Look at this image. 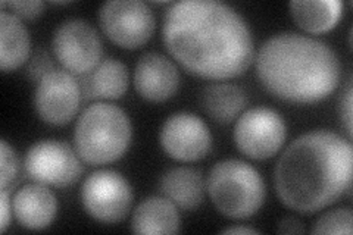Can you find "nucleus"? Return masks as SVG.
Masks as SVG:
<instances>
[{
	"label": "nucleus",
	"mask_w": 353,
	"mask_h": 235,
	"mask_svg": "<svg viewBox=\"0 0 353 235\" xmlns=\"http://www.w3.org/2000/svg\"><path fill=\"white\" fill-rule=\"evenodd\" d=\"M162 39L185 71L206 80H230L245 74L255 56L245 18L216 0L172 3L163 18Z\"/></svg>",
	"instance_id": "1"
},
{
	"label": "nucleus",
	"mask_w": 353,
	"mask_h": 235,
	"mask_svg": "<svg viewBox=\"0 0 353 235\" xmlns=\"http://www.w3.org/2000/svg\"><path fill=\"white\" fill-rule=\"evenodd\" d=\"M352 184V145L336 132L302 134L280 156L274 187L281 203L303 215L325 209Z\"/></svg>",
	"instance_id": "2"
},
{
	"label": "nucleus",
	"mask_w": 353,
	"mask_h": 235,
	"mask_svg": "<svg viewBox=\"0 0 353 235\" xmlns=\"http://www.w3.org/2000/svg\"><path fill=\"white\" fill-rule=\"evenodd\" d=\"M255 62L265 90L285 102H321L340 81L334 49L301 32L285 31L265 40Z\"/></svg>",
	"instance_id": "3"
},
{
	"label": "nucleus",
	"mask_w": 353,
	"mask_h": 235,
	"mask_svg": "<svg viewBox=\"0 0 353 235\" xmlns=\"http://www.w3.org/2000/svg\"><path fill=\"white\" fill-rule=\"evenodd\" d=\"M132 139L125 112L112 103L88 106L74 131L75 150L90 165H106L123 158Z\"/></svg>",
	"instance_id": "4"
},
{
	"label": "nucleus",
	"mask_w": 353,
	"mask_h": 235,
	"mask_svg": "<svg viewBox=\"0 0 353 235\" xmlns=\"http://www.w3.org/2000/svg\"><path fill=\"white\" fill-rule=\"evenodd\" d=\"M206 190L216 210L230 219L256 215L267 196L262 175L239 159L218 162L209 172Z\"/></svg>",
	"instance_id": "5"
},
{
	"label": "nucleus",
	"mask_w": 353,
	"mask_h": 235,
	"mask_svg": "<svg viewBox=\"0 0 353 235\" xmlns=\"http://www.w3.org/2000/svg\"><path fill=\"white\" fill-rule=\"evenodd\" d=\"M52 49L59 63L72 75L90 74L102 61V40L84 19H66L54 30Z\"/></svg>",
	"instance_id": "6"
},
{
	"label": "nucleus",
	"mask_w": 353,
	"mask_h": 235,
	"mask_svg": "<svg viewBox=\"0 0 353 235\" xmlns=\"http://www.w3.org/2000/svg\"><path fill=\"white\" fill-rule=\"evenodd\" d=\"M99 22L106 37L124 49H137L154 31V17L140 0H110L99 10Z\"/></svg>",
	"instance_id": "7"
},
{
	"label": "nucleus",
	"mask_w": 353,
	"mask_h": 235,
	"mask_svg": "<svg viewBox=\"0 0 353 235\" xmlns=\"http://www.w3.org/2000/svg\"><path fill=\"white\" fill-rule=\"evenodd\" d=\"M81 203L93 219L103 223L123 221L132 206V188L119 172L102 170L85 178Z\"/></svg>",
	"instance_id": "8"
},
{
	"label": "nucleus",
	"mask_w": 353,
	"mask_h": 235,
	"mask_svg": "<svg viewBox=\"0 0 353 235\" xmlns=\"http://www.w3.org/2000/svg\"><path fill=\"white\" fill-rule=\"evenodd\" d=\"M287 136L285 122L268 108H253L245 112L234 128L237 149L250 159L263 161L279 153Z\"/></svg>",
	"instance_id": "9"
},
{
	"label": "nucleus",
	"mask_w": 353,
	"mask_h": 235,
	"mask_svg": "<svg viewBox=\"0 0 353 235\" xmlns=\"http://www.w3.org/2000/svg\"><path fill=\"white\" fill-rule=\"evenodd\" d=\"M26 171L32 181L53 187H68L79 180L83 165L70 144L41 140L26 154Z\"/></svg>",
	"instance_id": "10"
},
{
	"label": "nucleus",
	"mask_w": 353,
	"mask_h": 235,
	"mask_svg": "<svg viewBox=\"0 0 353 235\" xmlns=\"http://www.w3.org/2000/svg\"><path fill=\"white\" fill-rule=\"evenodd\" d=\"M81 88L71 72L52 70L43 75L34 92V108L41 121L65 125L80 108Z\"/></svg>",
	"instance_id": "11"
},
{
	"label": "nucleus",
	"mask_w": 353,
	"mask_h": 235,
	"mask_svg": "<svg viewBox=\"0 0 353 235\" xmlns=\"http://www.w3.org/2000/svg\"><path fill=\"white\" fill-rule=\"evenodd\" d=\"M159 141L170 158L180 162H196L211 150L212 136L203 119L194 114L180 112L163 122Z\"/></svg>",
	"instance_id": "12"
},
{
	"label": "nucleus",
	"mask_w": 353,
	"mask_h": 235,
	"mask_svg": "<svg viewBox=\"0 0 353 235\" xmlns=\"http://www.w3.org/2000/svg\"><path fill=\"white\" fill-rule=\"evenodd\" d=\"M180 85V72L172 61L157 52L140 56L134 70L137 93L149 102H165L171 99Z\"/></svg>",
	"instance_id": "13"
},
{
	"label": "nucleus",
	"mask_w": 353,
	"mask_h": 235,
	"mask_svg": "<svg viewBox=\"0 0 353 235\" xmlns=\"http://www.w3.org/2000/svg\"><path fill=\"white\" fill-rule=\"evenodd\" d=\"M12 209L22 227L37 231L53 222L58 212V201L46 185L36 183L18 190L12 200Z\"/></svg>",
	"instance_id": "14"
},
{
	"label": "nucleus",
	"mask_w": 353,
	"mask_h": 235,
	"mask_svg": "<svg viewBox=\"0 0 353 235\" xmlns=\"http://www.w3.org/2000/svg\"><path fill=\"white\" fill-rule=\"evenodd\" d=\"M206 184L201 171L179 166L165 172L159 181L161 194L183 210H193L203 203Z\"/></svg>",
	"instance_id": "15"
},
{
	"label": "nucleus",
	"mask_w": 353,
	"mask_h": 235,
	"mask_svg": "<svg viewBox=\"0 0 353 235\" xmlns=\"http://www.w3.org/2000/svg\"><path fill=\"white\" fill-rule=\"evenodd\" d=\"M181 219L176 206L163 196H150L136 207L131 229L137 234H176Z\"/></svg>",
	"instance_id": "16"
},
{
	"label": "nucleus",
	"mask_w": 353,
	"mask_h": 235,
	"mask_svg": "<svg viewBox=\"0 0 353 235\" xmlns=\"http://www.w3.org/2000/svg\"><path fill=\"white\" fill-rule=\"evenodd\" d=\"M31 50L28 30L22 19L3 9L0 12V66L10 72L24 63Z\"/></svg>",
	"instance_id": "17"
},
{
	"label": "nucleus",
	"mask_w": 353,
	"mask_h": 235,
	"mask_svg": "<svg viewBox=\"0 0 353 235\" xmlns=\"http://www.w3.org/2000/svg\"><path fill=\"white\" fill-rule=\"evenodd\" d=\"M289 8L296 24L312 34L334 28L343 14L340 0H293Z\"/></svg>",
	"instance_id": "18"
},
{
	"label": "nucleus",
	"mask_w": 353,
	"mask_h": 235,
	"mask_svg": "<svg viewBox=\"0 0 353 235\" xmlns=\"http://www.w3.org/2000/svg\"><path fill=\"white\" fill-rule=\"evenodd\" d=\"M206 114L219 124H230L245 109L248 97L241 87L227 83L209 84L201 97Z\"/></svg>",
	"instance_id": "19"
},
{
	"label": "nucleus",
	"mask_w": 353,
	"mask_h": 235,
	"mask_svg": "<svg viewBox=\"0 0 353 235\" xmlns=\"http://www.w3.org/2000/svg\"><path fill=\"white\" fill-rule=\"evenodd\" d=\"M128 88L127 66L117 59H105L87 74L84 93L87 97L114 100L123 97Z\"/></svg>",
	"instance_id": "20"
},
{
	"label": "nucleus",
	"mask_w": 353,
	"mask_h": 235,
	"mask_svg": "<svg viewBox=\"0 0 353 235\" xmlns=\"http://www.w3.org/2000/svg\"><path fill=\"white\" fill-rule=\"evenodd\" d=\"M312 234H352V210L341 207L319 216L311 229Z\"/></svg>",
	"instance_id": "21"
},
{
	"label": "nucleus",
	"mask_w": 353,
	"mask_h": 235,
	"mask_svg": "<svg viewBox=\"0 0 353 235\" xmlns=\"http://www.w3.org/2000/svg\"><path fill=\"white\" fill-rule=\"evenodd\" d=\"M19 171V162L15 150L10 147L6 140L0 141V187L9 190L8 187L15 181Z\"/></svg>",
	"instance_id": "22"
},
{
	"label": "nucleus",
	"mask_w": 353,
	"mask_h": 235,
	"mask_svg": "<svg viewBox=\"0 0 353 235\" xmlns=\"http://www.w3.org/2000/svg\"><path fill=\"white\" fill-rule=\"evenodd\" d=\"M43 2L40 0H19V2H2V8H9L10 14L19 19H36L43 12Z\"/></svg>",
	"instance_id": "23"
},
{
	"label": "nucleus",
	"mask_w": 353,
	"mask_h": 235,
	"mask_svg": "<svg viewBox=\"0 0 353 235\" xmlns=\"http://www.w3.org/2000/svg\"><path fill=\"white\" fill-rule=\"evenodd\" d=\"M341 118L345 121V127L349 134V137H352V121H353V90H352V84L347 85L346 93L343 100H341Z\"/></svg>",
	"instance_id": "24"
},
{
	"label": "nucleus",
	"mask_w": 353,
	"mask_h": 235,
	"mask_svg": "<svg viewBox=\"0 0 353 235\" xmlns=\"http://www.w3.org/2000/svg\"><path fill=\"white\" fill-rule=\"evenodd\" d=\"M10 215H12V201L9 198L8 190L0 192V231L5 232L10 223Z\"/></svg>",
	"instance_id": "25"
},
{
	"label": "nucleus",
	"mask_w": 353,
	"mask_h": 235,
	"mask_svg": "<svg viewBox=\"0 0 353 235\" xmlns=\"http://www.w3.org/2000/svg\"><path fill=\"white\" fill-rule=\"evenodd\" d=\"M279 232L283 234H303V223L293 216H287L279 223Z\"/></svg>",
	"instance_id": "26"
},
{
	"label": "nucleus",
	"mask_w": 353,
	"mask_h": 235,
	"mask_svg": "<svg viewBox=\"0 0 353 235\" xmlns=\"http://www.w3.org/2000/svg\"><path fill=\"white\" fill-rule=\"evenodd\" d=\"M221 232L223 234H258L256 229H252L249 227H230Z\"/></svg>",
	"instance_id": "27"
}]
</instances>
